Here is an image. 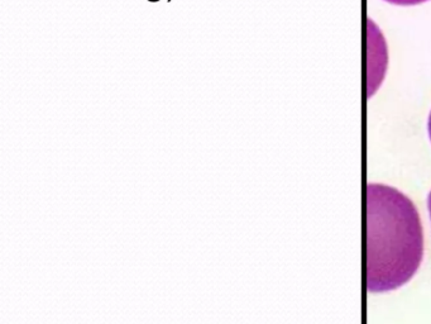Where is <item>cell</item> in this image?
I'll return each instance as SVG.
<instances>
[{
	"label": "cell",
	"instance_id": "1",
	"mask_svg": "<svg viewBox=\"0 0 431 324\" xmlns=\"http://www.w3.org/2000/svg\"><path fill=\"white\" fill-rule=\"evenodd\" d=\"M367 206V288L371 293L395 290L419 268L424 235L419 213L401 191L368 184Z\"/></svg>",
	"mask_w": 431,
	"mask_h": 324
},
{
	"label": "cell",
	"instance_id": "2",
	"mask_svg": "<svg viewBox=\"0 0 431 324\" xmlns=\"http://www.w3.org/2000/svg\"><path fill=\"white\" fill-rule=\"evenodd\" d=\"M386 65V43L376 24L368 19V95H372L378 85H381Z\"/></svg>",
	"mask_w": 431,
	"mask_h": 324
},
{
	"label": "cell",
	"instance_id": "3",
	"mask_svg": "<svg viewBox=\"0 0 431 324\" xmlns=\"http://www.w3.org/2000/svg\"><path fill=\"white\" fill-rule=\"evenodd\" d=\"M384 1H388V3L397 4V5H415V4L424 3V1H428V0H384Z\"/></svg>",
	"mask_w": 431,
	"mask_h": 324
},
{
	"label": "cell",
	"instance_id": "4",
	"mask_svg": "<svg viewBox=\"0 0 431 324\" xmlns=\"http://www.w3.org/2000/svg\"><path fill=\"white\" fill-rule=\"evenodd\" d=\"M428 131H429V137H430V141H431V110H430V114H429V120H428Z\"/></svg>",
	"mask_w": 431,
	"mask_h": 324
},
{
	"label": "cell",
	"instance_id": "5",
	"mask_svg": "<svg viewBox=\"0 0 431 324\" xmlns=\"http://www.w3.org/2000/svg\"><path fill=\"white\" fill-rule=\"evenodd\" d=\"M428 206H429V211H430V218H431V191L429 194V198H428Z\"/></svg>",
	"mask_w": 431,
	"mask_h": 324
},
{
	"label": "cell",
	"instance_id": "6",
	"mask_svg": "<svg viewBox=\"0 0 431 324\" xmlns=\"http://www.w3.org/2000/svg\"><path fill=\"white\" fill-rule=\"evenodd\" d=\"M168 1H170V0H168Z\"/></svg>",
	"mask_w": 431,
	"mask_h": 324
}]
</instances>
